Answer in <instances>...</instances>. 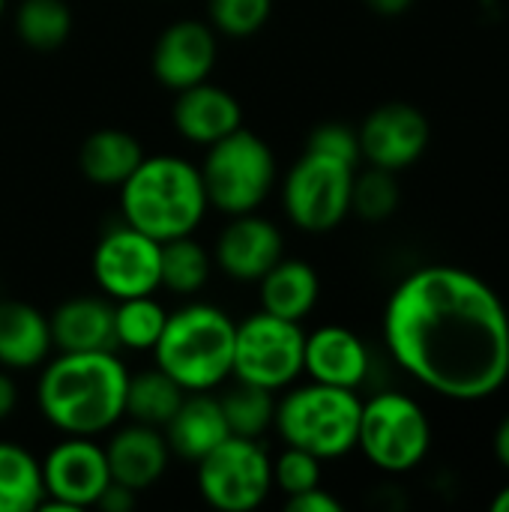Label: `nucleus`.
Masks as SVG:
<instances>
[{
    "mask_svg": "<svg viewBox=\"0 0 509 512\" xmlns=\"http://www.w3.org/2000/svg\"><path fill=\"white\" fill-rule=\"evenodd\" d=\"M429 135V120L417 105L384 102L357 129L360 159H366L375 168L405 171L426 153Z\"/></svg>",
    "mask_w": 509,
    "mask_h": 512,
    "instance_id": "obj_13",
    "label": "nucleus"
},
{
    "mask_svg": "<svg viewBox=\"0 0 509 512\" xmlns=\"http://www.w3.org/2000/svg\"><path fill=\"white\" fill-rule=\"evenodd\" d=\"M360 411L363 399L357 390L312 381L294 390L288 387V393L276 402L273 429L285 447H300L321 462H330L357 450Z\"/></svg>",
    "mask_w": 509,
    "mask_h": 512,
    "instance_id": "obj_5",
    "label": "nucleus"
},
{
    "mask_svg": "<svg viewBox=\"0 0 509 512\" xmlns=\"http://www.w3.org/2000/svg\"><path fill=\"white\" fill-rule=\"evenodd\" d=\"M144 150L126 129H96L78 150V168L93 186H123L126 177L141 165Z\"/></svg>",
    "mask_w": 509,
    "mask_h": 512,
    "instance_id": "obj_23",
    "label": "nucleus"
},
{
    "mask_svg": "<svg viewBox=\"0 0 509 512\" xmlns=\"http://www.w3.org/2000/svg\"><path fill=\"white\" fill-rule=\"evenodd\" d=\"M357 450L384 474H411L432 450V423L426 408L399 390L375 393L360 411Z\"/></svg>",
    "mask_w": 509,
    "mask_h": 512,
    "instance_id": "obj_7",
    "label": "nucleus"
},
{
    "mask_svg": "<svg viewBox=\"0 0 509 512\" xmlns=\"http://www.w3.org/2000/svg\"><path fill=\"white\" fill-rule=\"evenodd\" d=\"M303 348L306 333L297 321H285L261 309L237 324L231 378L273 393L288 390L303 375Z\"/></svg>",
    "mask_w": 509,
    "mask_h": 512,
    "instance_id": "obj_9",
    "label": "nucleus"
},
{
    "mask_svg": "<svg viewBox=\"0 0 509 512\" xmlns=\"http://www.w3.org/2000/svg\"><path fill=\"white\" fill-rule=\"evenodd\" d=\"M165 321H168V312H165V306L159 300H153V294L117 300V306H114L117 348L153 351L162 330H165Z\"/></svg>",
    "mask_w": 509,
    "mask_h": 512,
    "instance_id": "obj_29",
    "label": "nucleus"
},
{
    "mask_svg": "<svg viewBox=\"0 0 509 512\" xmlns=\"http://www.w3.org/2000/svg\"><path fill=\"white\" fill-rule=\"evenodd\" d=\"M492 450H495V459L501 462V468L509 474V414L498 423V429H495Z\"/></svg>",
    "mask_w": 509,
    "mask_h": 512,
    "instance_id": "obj_37",
    "label": "nucleus"
},
{
    "mask_svg": "<svg viewBox=\"0 0 509 512\" xmlns=\"http://www.w3.org/2000/svg\"><path fill=\"white\" fill-rule=\"evenodd\" d=\"M135 495L138 492H132V489H126V486H120V483H108V489L102 492V498L96 501V507L105 512H129L135 507Z\"/></svg>",
    "mask_w": 509,
    "mask_h": 512,
    "instance_id": "obj_35",
    "label": "nucleus"
},
{
    "mask_svg": "<svg viewBox=\"0 0 509 512\" xmlns=\"http://www.w3.org/2000/svg\"><path fill=\"white\" fill-rule=\"evenodd\" d=\"M171 120L186 141L210 147L243 126V108L234 93H228L219 84H210L207 78L201 84L177 90Z\"/></svg>",
    "mask_w": 509,
    "mask_h": 512,
    "instance_id": "obj_17",
    "label": "nucleus"
},
{
    "mask_svg": "<svg viewBox=\"0 0 509 512\" xmlns=\"http://www.w3.org/2000/svg\"><path fill=\"white\" fill-rule=\"evenodd\" d=\"M285 510L288 512H342V501L333 498L327 489L315 486L306 492H297L291 498H285Z\"/></svg>",
    "mask_w": 509,
    "mask_h": 512,
    "instance_id": "obj_34",
    "label": "nucleus"
},
{
    "mask_svg": "<svg viewBox=\"0 0 509 512\" xmlns=\"http://www.w3.org/2000/svg\"><path fill=\"white\" fill-rule=\"evenodd\" d=\"M48 318L21 300H0V366L21 372L36 369L51 357Z\"/></svg>",
    "mask_w": 509,
    "mask_h": 512,
    "instance_id": "obj_21",
    "label": "nucleus"
},
{
    "mask_svg": "<svg viewBox=\"0 0 509 512\" xmlns=\"http://www.w3.org/2000/svg\"><path fill=\"white\" fill-rule=\"evenodd\" d=\"M237 324L210 303H189L168 315L153 348L156 366L186 393H210L231 378Z\"/></svg>",
    "mask_w": 509,
    "mask_h": 512,
    "instance_id": "obj_4",
    "label": "nucleus"
},
{
    "mask_svg": "<svg viewBox=\"0 0 509 512\" xmlns=\"http://www.w3.org/2000/svg\"><path fill=\"white\" fill-rule=\"evenodd\" d=\"M282 249L285 237L270 219L240 213L219 231L213 261L234 282H258L282 258Z\"/></svg>",
    "mask_w": 509,
    "mask_h": 512,
    "instance_id": "obj_15",
    "label": "nucleus"
},
{
    "mask_svg": "<svg viewBox=\"0 0 509 512\" xmlns=\"http://www.w3.org/2000/svg\"><path fill=\"white\" fill-rule=\"evenodd\" d=\"M3 9H6V0H0V15H3Z\"/></svg>",
    "mask_w": 509,
    "mask_h": 512,
    "instance_id": "obj_40",
    "label": "nucleus"
},
{
    "mask_svg": "<svg viewBox=\"0 0 509 512\" xmlns=\"http://www.w3.org/2000/svg\"><path fill=\"white\" fill-rule=\"evenodd\" d=\"M15 405H18V387L6 372H0V423L12 417Z\"/></svg>",
    "mask_w": 509,
    "mask_h": 512,
    "instance_id": "obj_36",
    "label": "nucleus"
},
{
    "mask_svg": "<svg viewBox=\"0 0 509 512\" xmlns=\"http://www.w3.org/2000/svg\"><path fill=\"white\" fill-rule=\"evenodd\" d=\"M369 369H372V354L354 330L327 324L306 336L303 375H309L312 381L360 390L369 378Z\"/></svg>",
    "mask_w": 509,
    "mask_h": 512,
    "instance_id": "obj_16",
    "label": "nucleus"
},
{
    "mask_svg": "<svg viewBox=\"0 0 509 512\" xmlns=\"http://www.w3.org/2000/svg\"><path fill=\"white\" fill-rule=\"evenodd\" d=\"M213 270V255L192 240V234L177 237L162 243V273H159V288H168L171 294L189 297L198 294Z\"/></svg>",
    "mask_w": 509,
    "mask_h": 512,
    "instance_id": "obj_26",
    "label": "nucleus"
},
{
    "mask_svg": "<svg viewBox=\"0 0 509 512\" xmlns=\"http://www.w3.org/2000/svg\"><path fill=\"white\" fill-rule=\"evenodd\" d=\"M105 459L114 483L132 492H144L168 471L171 447L165 441V432H159L156 426L129 423L111 435V441L105 444Z\"/></svg>",
    "mask_w": 509,
    "mask_h": 512,
    "instance_id": "obj_18",
    "label": "nucleus"
},
{
    "mask_svg": "<svg viewBox=\"0 0 509 512\" xmlns=\"http://www.w3.org/2000/svg\"><path fill=\"white\" fill-rule=\"evenodd\" d=\"M315 486H321V459L300 447H285L282 456L273 462V489L291 498Z\"/></svg>",
    "mask_w": 509,
    "mask_h": 512,
    "instance_id": "obj_32",
    "label": "nucleus"
},
{
    "mask_svg": "<svg viewBox=\"0 0 509 512\" xmlns=\"http://www.w3.org/2000/svg\"><path fill=\"white\" fill-rule=\"evenodd\" d=\"M90 270L99 291L111 300L153 294L162 273V243L120 222L99 237Z\"/></svg>",
    "mask_w": 509,
    "mask_h": 512,
    "instance_id": "obj_12",
    "label": "nucleus"
},
{
    "mask_svg": "<svg viewBox=\"0 0 509 512\" xmlns=\"http://www.w3.org/2000/svg\"><path fill=\"white\" fill-rule=\"evenodd\" d=\"M354 165L306 150L282 183V207L288 219L309 234H327L351 213Z\"/></svg>",
    "mask_w": 509,
    "mask_h": 512,
    "instance_id": "obj_10",
    "label": "nucleus"
},
{
    "mask_svg": "<svg viewBox=\"0 0 509 512\" xmlns=\"http://www.w3.org/2000/svg\"><path fill=\"white\" fill-rule=\"evenodd\" d=\"M162 429L171 453L192 465L201 462L210 450H216L231 435L222 405L210 393H186L180 408Z\"/></svg>",
    "mask_w": 509,
    "mask_h": 512,
    "instance_id": "obj_19",
    "label": "nucleus"
},
{
    "mask_svg": "<svg viewBox=\"0 0 509 512\" xmlns=\"http://www.w3.org/2000/svg\"><path fill=\"white\" fill-rule=\"evenodd\" d=\"M219 405H222V414H225V423H228L231 435L258 438L261 441V435L267 429H273V417H276L273 390L237 381L234 387H228L219 396Z\"/></svg>",
    "mask_w": 509,
    "mask_h": 512,
    "instance_id": "obj_28",
    "label": "nucleus"
},
{
    "mask_svg": "<svg viewBox=\"0 0 509 512\" xmlns=\"http://www.w3.org/2000/svg\"><path fill=\"white\" fill-rule=\"evenodd\" d=\"M492 512H509V483L492 498Z\"/></svg>",
    "mask_w": 509,
    "mask_h": 512,
    "instance_id": "obj_39",
    "label": "nucleus"
},
{
    "mask_svg": "<svg viewBox=\"0 0 509 512\" xmlns=\"http://www.w3.org/2000/svg\"><path fill=\"white\" fill-rule=\"evenodd\" d=\"M57 351H114V306L105 297H69L48 318Z\"/></svg>",
    "mask_w": 509,
    "mask_h": 512,
    "instance_id": "obj_20",
    "label": "nucleus"
},
{
    "mask_svg": "<svg viewBox=\"0 0 509 512\" xmlns=\"http://www.w3.org/2000/svg\"><path fill=\"white\" fill-rule=\"evenodd\" d=\"M39 468L45 486V501L39 504L42 512H81L96 507L111 483L105 447L81 435H66L60 444H54Z\"/></svg>",
    "mask_w": 509,
    "mask_h": 512,
    "instance_id": "obj_11",
    "label": "nucleus"
},
{
    "mask_svg": "<svg viewBox=\"0 0 509 512\" xmlns=\"http://www.w3.org/2000/svg\"><path fill=\"white\" fill-rule=\"evenodd\" d=\"M207 204L225 216L255 213L276 183V156L252 129H234L207 147L201 162Z\"/></svg>",
    "mask_w": 509,
    "mask_h": 512,
    "instance_id": "obj_6",
    "label": "nucleus"
},
{
    "mask_svg": "<svg viewBox=\"0 0 509 512\" xmlns=\"http://www.w3.org/2000/svg\"><path fill=\"white\" fill-rule=\"evenodd\" d=\"M399 180L396 171L387 168H375L369 165L363 174L354 171V183H351V213L360 216L363 222H384L399 210Z\"/></svg>",
    "mask_w": 509,
    "mask_h": 512,
    "instance_id": "obj_30",
    "label": "nucleus"
},
{
    "mask_svg": "<svg viewBox=\"0 0 509 512\" xmlns=\"http://www.w3.org/2000/svg\"><path fill=\"white\" fill-rule=\"evenodd\" d=\"M207 207L201 168L171 153L144 156L120 186L123 222L159 243L192 234Z\"/></svg>",
    "mask_w": 509,
    "mask_h": 512,
    "instance_id": "obj_3",
    "label": "nucleus"
},
{
    "mask_svg": "<svg viewBox=\"0 0 509 512\" xmlns=\"http://www.w3.org/2000/svg\"><path fill=\"white\" fill-rule=\"evenodd\" d=\"M306 150L312 153H321V156H333L339 162H348L357 168L360 162V138H357V129H351L348 123H321L309 132L306 138Z\"/></svg>",
    "mask_w": 509,
    "mask_h": 512,
    "instance_id": "obj_33",
    "label": "nucleus"
},
{
    "mask_svg": "<svg viewBox=\"0 0 509 512\" xmlns=\"http://www.w3.org/2000/svg\"><path fill=\"white\" fill-rule=\"evenodd\" d=\"M198 468V492L219 512L258 510L273 492V459L258 438L228 435Z\"/></svg>",
    "mask_w": 509,
    "mask_h": 512,
    "instance_id": "obj_8",
    "label": "nucleus"
},
{
    "mask_svg": "<svg viewBox=\"0 0 509 512\" xmlns=\"http://www.w3.org/2000/svg\"><path fill=\"white\" fill-rule=\"evenodd\" d=\"M183 396H186V390L177 381H171L159 366L144 369L138 375H129L123 417H129L132 423L162 429L180 408Z\"/></svg>",
    "mask_w": 509,
    "mask_h": 512,
    "instance_id": "obj_25",
    "label": "nucleus"
},
{
    "mask_svg": "<svg viewBox=\"0 0 509 512\" xmlns=\"http://www.w3.org/2000/svg\"><path fill=\"white\" fill-rule=\"evenodd\" d=\"M126 384L129 369L114 351H60L42 363L36 405L57 432L96 438L120 423Z\"/></svg>",
    "mask_w": 509,
    "mask_h": 512,
    "instance_id": "obj_2",
    "label": "nucleus"
},
{
    "mask_svg": "<svg viewBox=\"0 0 509 512\" xmlns=\"http://www.w3.org/2000/svg\"><path fill=\"white\" fill-rule=\"evenodd\" d=\"M15 33L36 51H54L72 33V9L66 0H21L15 9Z\"/></svg>",
    "mask_w": 509,
    "mask_h": 512,
    "instance_id": "obj_27",
    "label": "nucleus"
},
{
    "mask_svg": "<svg viewBox=\"0 0 509 512\" xmlns=\"http://www.w3.org/2000/svg\"><path fill=\"white\" fill-rule=\"evenodd\" d=\"M45 501L39 459L21 444L0 441V512H33Z\"/></svg>",
    "mask_w": 509,
    "mask_h": 512,
    "instance_id": "obj_24",
    "label": "nucleus"
},
{
    "mask_svg": "<svg viewBox=\"0 0 509 512\" xmlns=\"http://www.w3.org/2000/svg\"><path fill=\"white\" fill-rule=\"evenodd\" d=\"M321 297V279L312 264L300 258H279L261 279H258V300L261 309L285 318V321H303Z\"/></svg>",
    "mask_w": 509,
    "mask_h": 512,
    "instance_id": "obj_22",
    "label": "nucleus"
},
{
    "mask_svg": "<svg viewBox=\"0 0 509 512\" xmlns=\"http://www.w3.org/2000/svg\"><path fill=\"white\" fill-rule=\"evenodd\" d=\"M219 57L216 30L207 21L180 18L168 24L153 45V75L168 90H186L213 75Z\"/></svg>",
    "mask_w": 509,
    "mask_h": 512,
    "instance_id": "obj_14",
    "label": "nucleus"
},
{
    "mask_svg": "<svg viewBox=\"0 0 509 512\" xmlns=\"http://www.w3.org/2000/svg\"><path fill=\"white\" fill-rule=\"evenodd\" d=\"M273 12V0H207L210 27L228 39L255 36Z\"/></svg>",
    "mask_w": 509,
    "mask_h": 512,
    "instance_id": "obj_31",
    "label": "nucleus"
},
{
    "mask_svg": "<svg viewBox=\"0 0 509 512\" xmlns=\"http://www.w3.org/2000/svg\"><path fill=\"white\" fill-rule=\"evenodd\" d=\"M378 15H387V18H393V15H402V12H408L411 9V3L414 0H366Z\"/></svg>",
    "mask_w": 509,
    "mask_h": 512,
    "instance_id": "obj_38",
    "label": "nucleus"
},
{
    "mask_svg": "<svg viewBox=\"0 0 509 512\" xmlns=\"http://www.w3.org/2000/svg\"><path fill=\"white\" fill-rule=\"evenodd\" d=\"M384 342L399 369L450 402H486L509 381V309L462 267L408 273L387 300Z\"/></svg>",
    "mask_w": 509,
    "mask_h": 512,
    "instance_id": "obj_1",
    "label": "nucleus"
}]
</instances>
